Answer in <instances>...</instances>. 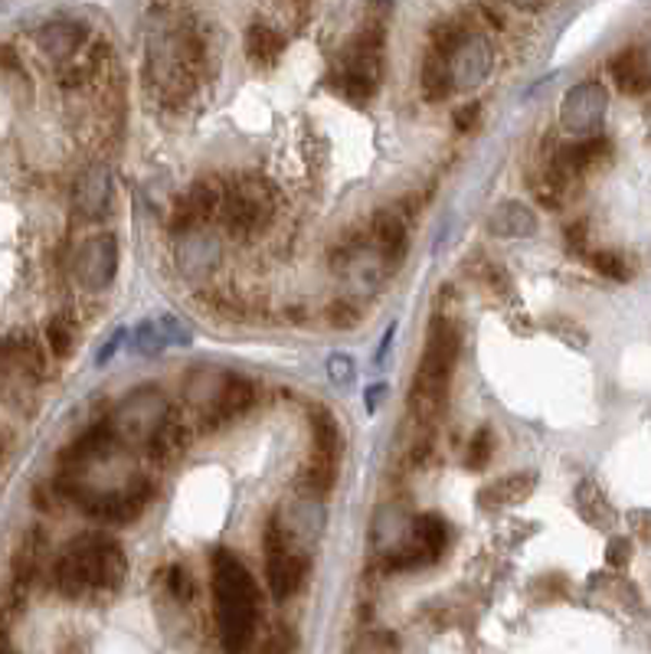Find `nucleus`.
<instances>
[{"label": "nucleus", "instance_id": "14", "mask_svg": "<svg viewBox=\"0 0 651 654\" xmlns=\"http://www.w3.org/2000/svg\"><path fill=\"white\" fill-rule=\"evenodd\" d=\"M491 70V47L481 37L465 34V40L452 53V89L478 86Z\"/></svg>", "mask_w": 651, "mask_h": 654}, {"label": "nucleus", "instance_id": "21", "mask_svg": "<svg viewBox=\"0 0 651 654\" xmlns=\"http://www.w3.org/2000/svg\"><path fill=\"white\" fill-rule=\"evenodd\" d=\"M109 200H112V184H109V174L102 167L89 171L86 180L79 184V193H76V203L86 216H102L109 210Z\"/></svg>", "mask_w": 651, "mask_h": 654}, {"label": "nucleus", "instance_id": "2", "mask_svg": "<svg viewBox=\"0 0 651 654\" xmlns=\"http://www.w3.org/2000/svg\"><path fill=\"white\" fill-rule=\"evenodd\" d=\"M210 579H213V605H216L223 654H246L259 625V592L252 573L242 566L236 553L216 550L210 559Z\"/></svg>", "mask_w": 651, "mask_h": 654}, {"label": "nucleus", "instance_id": "36", "mask_svg": "<svg viewBox=\"0 0 651 654\" xmlns=\"http://www.w3.org/2000/svg\"><path fill=\"white\" fill-rule=\"evenodd\" d=\"M563 239H566V249H569V252H583V246H586V223L566 226V229H563Z\"/></svg>", "mask_w": 651, "mask_h": 654}, {"label": "nucleus", "instance_id": "20", "mask_svg": "<svg viewBox=\"0 0 651 654\" xmlns=\"http://www.w3.org/2000/svg\"><path fill=\"white\" fill-rule=\"evenodd\" d=\"M281 50H285V40L268 24H252L246 30V56H249V63L268 70V66H275V60L281 56Z\"/></svg>", "mask_w": 651, "mask_h": 654}, {"label": "nucleus", "instance_id": "38", "mask_svg": "<svg viewBox=\"0 0 651 654\" xmlns=\"http://www.w3.org/2000/svg\"><path fill=\"white\" fill-rule=\"evenodd\" d=\"M60 654H89V651H86L83 641H66V644L60 647Z\"/></svg>", "mask_w": 651, "mask_h": 654}, {"label": "nucleus", "instance_id": "9", "mask_svg": "<svg viewBox=\"0 0 651 654\" xmlns=\"http://www.w3.org/2000/svg\"><path fill=\"white\" fill-rule=\"evenodd\" d=\"M79 507L102 520V524H135L151 498V488L145 481H132L128 488H115V491H102V494H86V491H70Z\"/></svg>", "mask_w": 651, "mask_h": 654}, {"label": "nucleus", "instance_id": "17", "mask_svg": "<svg viewBox=\"0 0 651 654\" xmlns=\"http://www.w3.org/2000/svg\"><path fill=\"white\" fill-rule=\"evenodd\" d=\"M488 232L501 239H527L537 232V216L527 203L521 200H504L491 210L488 216Z\"/></svg>", "mask_w": 651, "mask_h": 654}, {"label": "nucleus", "instance_id": "12", "mask_svg": "<svg viewBox=\"0 0 651 654\" xmlns=\"http://www.w3.org/2000/svg\"><path fill=\"white\" fill-rule=\"evenodd\" d=\"M76 278L89 288V291H102L115 281L118 272V242L115 236H92L79 246L76 252Z\"/></svg>", "mask_w": 651, "mask_h": 654}, {"label": "nucleus", "instance_id": "15", "mask_svg": "<svg viewBox=\"0 0 651 654\" xmlns=\"http://www.w3.org/2000/svg\"><path fill=\"white\" fill-rule=\"evenodd\" d=\"M213 410H210V416H206V423L216 429V426H226V423H233V419H239L242 413H249L252 406H255V387L249 383V380H242V377H226L220 387H216V393H213Z\"/></svg>", "mask_w": 651, "mask_h": 654}, {"label": "nucleus", "instance_id": "34", "mask_svg": "<svg viewBox=\"0 0 651 654\" xmlns=\"http://www.w3.org/2000/svg\"><path fill=\"white\" fill-rule=\"evenodd\" d=\"M605 559H609V566H625V563L631 559V543H628L625 537H615V540H609Z\"/></svg>", "mask_w": 651, "mask_h": 654}, {"label": "nucleus", "instance_id": "23", "mask_svg": "<svg viewBox=\"0 0 651 654\" xmlns=\"http://www.w3.org/2000/svg\"><path fill=\"white\" fill-rule=\"evenodd\" d=\"M148 324H151V331H154V338H158L161 351H164V348H187V344L193 341L190 327H187L180 317H174V314L154 317V320H148Z\"/></svg>", "mask_w": 651, "mask_h": 654}, {"label": "nucleus", "instance_id": "35", "mask_svg": "<svg viewBox=\"0 0 651 654\" xmlns=\"http://www.w3.org/2000/svg\"><path fill=\"white\" fill-rule=\"evenodd\" d=\"M358 654H397V647H393V638H390V634H377V638L364 641Z\"/></svg>", "mask_w": 651, "mask_h": 654}, {"label": "nucleus", "instance_id": "30", "mask_svg": "<svg viewBox=\"0 0 651 654\" xmlns=\"http://www.w3.org/2000/svg\"><path fill=\"white\" fill-rule=\"evenodd\" d=\"M481 281H485L491 291H498V294H508V291H511L508 272H504L501 265H494V262H485V265H481Z\"/></svg>", "mask_w": 651, "mask_h": 654}, {"label": "nucleus", "instance_id": "25", "mask_svg": "<svg viewBox=\"0 0 651 654\" xmlns=\"http://www.w3.org/2000/svg\"><path fill=\"white\" fill-rule=\"evenodd\" d=\"M589 265L602 275V278H612V281H628L631 278V265L622 252H612V249H599L589 255Z\"/></svg>", "mask_w": 651, "mask_h": 654}, {"label": "nucleus", "instance_id": "18", "mask_svg": "<svg viewBox=\"0 0 651 654\" xmlns=\"http://www.w3.org/2000/svg\"><path fill=\"white\" fill-rule=\"evenodd\" d=\"M40 47L50 60L63 66L86 47V27L73 21H53L40 30Z\"/></svg>", "mask_w": 651, "mask_h": 654}, {"label": "nucleus", "instance_id": "24", "mask_svg": "<svg viewBox=\"0 0 651 654\" xmlns=\"http://www.w3.org/2000/svg\"><path fill=\"white\" fill-rule=\"evenodd\" d=\"M47 348L53 351V357H70L76 351V327L70 317H53L47 324Z\"/></svg>", "mask_w": 651, "mask_h": 654}, {"label": "nucleus", "instance_id": "31", "mask_svg": "<svg viewBox=\"0 0 651 654\" xmlns=\"http://www.w3.org/2000/svg\"><path fill=\"white\" fill-rule=\"evenodd\" d=\"M452 122H455V131H462V135H472V131L481 125V105H478V102H472V105L459 109Z\"/></svg>", "mask_w": 651, "mask_h": 654}, {"label": "nucleus", "instance_id": "16", "mask_svg": "<svg viewBox=\"0 0 651 654\" xmlns=\"http://www.w3.org/2000/svg\"><path fill=\"white\" fill-rule=\"evenodd\" d=\"M371 242L377 249V259L384 268H397L403 259H406V249H410V232H406V223L397 216V213H377L374 226H371Z\"/></svg>", "mask_w": 651, "mask_h": 654}, {"label": "nucleus", "instance_id": "3", "mask_svg": "<svg viewBox=\"0 0 651 654\" xmlns=\"http://www.w3.org/2000/svg\"><path fill=\"white\" fill-rule=\"evenodd\" d=\"M148 66H151V83L164 96V102L171 105L184 102L197 89L203 73V40L187 24L161 27L151 37Z\"/></svg>", "mask_w": 651, "mask_h": 654}, {"label": "nucleus", "instance_id": "1", "mask_svg": "<svg viewBox=\"0 0 651 654\" xmlns=\"http://www.w3.org/2000/svg\"><path fill=\"white\" fill-rule=\"evenodd\" d=\"M128 576V556L115 537L86 533L76 537L53 566V589L63 599H89L115 592Z\"/></svg>", "mask_w": 651, "mask_h": 654}, {"label": "nucleus", "instance_id": "33", "mask_svg": "<svg viewBox=\"0 0 651 654\" xmlns=\"http://www.w3.org/2000/svg\"><path fill=\"white\" fill-rule=\"evenodd\" d=\"M351 374H354V364H351L348 357L338 354V357L328 361V377H331L338 387H348V383H351Z\"/></svg>", "mask_w": 651, "mask_h": 654}, {"label": "nucleus", "instance_id": "27", "mask_svg": "<svg viewBox=\"0 0 651 654\" xmlns=\"http://www.w3.org/2000/svg\"><path fill=\"white\" fill-rule=\"evenodd\" d=\"M262 654H298V634L291 625H275L262 644Z\"/></svg>", "mask_w": 651, "mask_h": 654}, {"label": "nucleus", "instance_id": "10", "mask_svg": "<svg viewBox=\"0 0 651 654\" xmlns=\"http://www.w3.org/2000/svg\"><path fill=\"white\" fill-rule=\"evenodd\" d=\"M605 105L609 96L602 89V83H579L566 92L563 105H560V125L573 135V138H592L599 135L602 122H605Z\"/></svg>", "mask_w": 651, "mask_h": 654}, {"label": "nucleus", "instance_id": "5", "mask_svg": "<svg viewBox=\"0 0 651 654\" xmlns=\"http://www.w3.org/2000/svg\"><path fill=\"white\" fill-rule=\"evenodd\" d=\"M384 47H387V27L384 21L371 17L364 30L351 40V47L338 56V66L331 73V89L354 105L371 102L377 96L384 73Z\"/></svg>", "mask_w": 651, "mask_h": 654}, {"label": "nucleus", "instance_id": "13", "mask_svg": "<svg viewBox=\"0 0 651 654\" xmlns=\"http://www.w3.org/2000/svg\"><path fill=\"white\" fill-rule=\"evenodd\" d=\"M220 200H223V184L220 180L203 177V180L190 184L184 190V197L177 200L174 229L177 232H197L200 226H206L220 213Z\"/></svg>", "mask_w": 651, "mask_h": 654}, {"label": "nucleus", "instance_id": "4", "mask_svg": "<svg viewBox=\"0 0 651 654\" xmlns=\"http://www.w3.org/2000/svg\"><path fill=\"white\" fill-rule=\"evenodd\" d=\"M459 351H462V335L459 327L449 317H436L429 327V341H426V354L413 383V416L420 426H436V419L446 410L449 400V387H452V374L459 364Z\"/></svg>", "mask_w": 651, "mask_h": 654}, {"label": "nucleus", "instance_id": "39", "mask_svg": "<svg viewBox=\"0 0 651 654\" xmlns=\"http://www.w3.org/2000/svg\"><path fill=\"white\" fill-rule=\"evenodd\" d=\"M0 654H17V651H14V647H8L4 641H0Z\"/></svg>", "mask_w": 651, "mask_h": 654}, {"label": "nucleus", "instance_id": "19", "mask_svg": "<svg viewBox=\"0 0 651 654\" xmlns=\"http://www.w3.org/2000/svg\"><path fill=\"white\" fill-rule=\"evenodd\" d=\"M534 488H537V475H530V471H521V475H504V478H498L494 485H488L481 494H478V501H481V507H508V504H521V501H527L530 494H534Z\"/></svg>", "mask_w": 651, "mask_h": 654}, {"label": "nucleus", "instance_id": "26", "mask_svg": "<svg viewBox=\"0 0 651 654\" xmlns=\"http://www.w3.org/2000/svg\"><path fill=\"white\" fill-rule=\"evenodd\" d=\"M491 449H494V439L488 429H478L468 442V452H465V468L468 471H485L488 462H491Z\"/></svg>", "mask_w": 651, "mask_h": 654}, {"label": "nucleus", "instance_id": "37", "mask_svg": "<svg viewBox=\"0 0 651 654\" xmlns=\"http://www.w3.org/2000/svg\"><path fill=\"white\" fill-rule=\"evenodd\" d=\"M380 397H387V387H374V390H367V410H371V413L380 406Z\"/></svg>", "mask_w": 651, "mask_h": 654}, {"label": "nucleus", "instance_id": "7", "mask_svg": "<svg viewBox=\"0 0 651 654\" xmlns=\"http://www.w3.org/2000/svg\"><path fill=\"white\" fill-rule=\"evenodd\" d=\"M262 550H265V579H268V592L285 602L291 595L301 592L304 576H308V556L301 553V546L285 533V524L278 517L268 520L265 537H262Z\"/></svg>", "mask_w": 651, "mask_h": 654}, {"label": "nucleus", "instance_id": "28", "mask_svg": "<svg viewBox=\"0 0 651 654\" xmlns=\"http://www.w3.org/2000/svg\"><path fill=\"white\" fill-rule=\"evenodd\" d=\"M167 592L177 599V602H190L197 586H193V576L184 569V566H167Z\"/></svg>", "mask_w": 651, "mask_h": 654}, {"label": "nucleus", "instance_id": "8", "mask_svg": "<svg viewBox=\"0 0 651 654\" xmlns=\"http://www.w3.org/2000/svg\"><path fill=\"white\" fill-rule=\"evenodd\" d=\"M449 537H452V527L446 524V517H439V514H420L413 520L410 540L387 556V569H423V566L436 563L446 553Z\"/></svg>", "mask_w": 651, "mask_h": 654}, {"label": "nucleus", "instance_id": "6", "mask_svg": "<svg viewBox=\"0 0 651 654\" xmlns=\"http://www.w3.org/2000/svg\"><path fill=\"white\" fill-rule=\"evenodd\" d=\"M275 206H278V193L265 177L239 174L229 184H223L216 219L233 239H255L272 226Z\"/></svg>", "mask_w": 651, "mask_h": 654}, {"label": "nucleus", "instance_id": "11", "mask_svg": "<svg viewBox=\"0 0 651 654\" xmlns=\"http://www.w3.org/2000/svg\"><path fill=\"white\" fill-rule=\"evenodd\" d=\"M164 423H167V403H164L154 390H148V393L128 397V403H125V406L118 410V416H115L112 432H115V439L125 436V439H132V442H148V439L158 436V429H161Z\"/></svg>", "mask_w": 651, "mask_h": 654}, {"label": "nucleus", "instance_id": "22", "mask_svg": "<svg viewBox=\"0 0 651 654\" xmlns=\"http://www.w3.org/2000/svg\"><path fill=\"white\" fill-rule=\"evenodd\" d=\"M4 357L27 377H47V357H43V348L30 338H21V341H11L4 348Z\"/></svg>", "mask_w": 651, "mask_h": 654}, {"label": "nucleus", "instance_id": "32", "mask_svg": "<svg viewBox=\"0 0 651 654\" xmlns=\"http://www.w3.org/2000/svg\"><path fill=\"white\" fill-rule=\"evenodd\" d=\"M635 50V63H638V73H641V83H644V92H651V40L631 47Z\"/></svg>", "mask_w": 651, "mask_h": 654}, {"label": "nucleus", "instance_id": "29", "mask_svg": "<svg viewBox=\"0 0 651 654\" xmlns=\"http://www.w3.org/2000/svg\"><path fill=\"white\" fill-rule=\"evenodd\" d=\"M328 324L338 327V331H351V327L361 324V311L351 307L348 301H335V304L328 307Z\"/></svg>", "mask_w": 651, "mask_h": 654}]
</instances>
